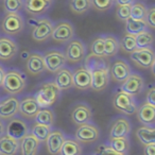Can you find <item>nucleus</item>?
<instances>
[{
  "label": "nucleus",
  "instance_id": "1",
  "mask_svg": "<svg viewBox=\"0 0 155 155\" xmlns=\"http://www.w3.org/2000/svg\"><path fill=\"white\" fill-rule=\"evenodd\" d=\"M85 68L91 74V88L96 91H102L110 82V67L104 58L89 54L85 60Z\"/></svg>",
  "mask_w": 155,
  "mask_h": 155
},
{
  "label": "nucleus",
  "instance_id": "2",
  "mask_svg": "<svg viewBox=\"0 0 155 155\" xmlns=\"http://www.w3.org/2000/svg\"><path fill=\"white\" fill-rule=\"evenodd\" d=\"M61 89L56 86L54 81L46 82L41 85L35 94V99L41 108H48L52 106L60 98Z\"/></svg>",
  "mask_w": 155,
  "mask_h": 155
},
{
  "label": "nucleus",
  "instance_id": "3",
  "mask_svg": "<svg viewBox=\"0 0 155 155\" xmlns=\"http://www.w3.org/2000/svg\"><path fill=\"white\" fill-rule=\"evenodd\" d=\"M27 81L25 75L16 69L7 71L3 78L2 88L10 95H17L26 88Z\"/></svg>",
  "mask_w": 155,
  "mask_h": 155
},
{
  "label": "nucleus",
  "instance_id": "4",
  "mask_svg": "<svg viewBox=\"0 0 155 155\" xmlns=\"http://www.w3.org/2000/svg\"><path fill=\"white\" fill-rule=\"evenodd\" d=\"M113 106L118 112L125 115H133L137 112V103L133 96L129 95L123 91H118L113 97Z\"/></svg>",
  "mask_w": 155,
  "mask_h": 155
},
{
  "label": "nucleus",
  "instance_id": "5",
  "mask_svg": "<svg viewBox=\"0 0 155 155\" xmlns=\"http://www.w3.org/2000/svg\"><path fill=\"white\" fill-rule=\"evenodd\" d=\"M25 28V20L19 13H7L1 22L2 32L7 35H17Z\"/></svg>",
  "mask_w": 155,
  "mask_h": 155
},
{
  "label": "nucleus",
  "instance_id": "6",
  "mask_svg": "<svg viewBox=\"0 0 155 155\" xmlns=\"http://www.w3.org/2000/svg\"><path fill=\"white\" fill-rule=\"evenodd\" d=\"M64 54L67 62L71 64H77L84 60L85 54H86V48L80 39H71L69 41L66 52Z\"/></svg>",
  "mask_w": 155,
  "mask_h": 155
},
{
  "label": "nucleus",
  "instance_id": "7",
  "mask_svg": "<svg viewBox=\"0 0 155 155\" xmlns=\"http://www.w3.org/2000/svg\"><path fill=\"white\" fill-rule=\"evenodd\" d=\"M43 56L46 70L50 71V72H56L61 68H63L67 62L65 54L61 50L52 49L46 52L45 55Z\"/></svg>",
  "mask_w": 155,
  "mask_h": 155
},
{
  "label": "nucleus",
  "instance_id": "8",
  "mask_svg": "<svg viewBox=\"0 0 155 155\" xmlns=\"http://www.w3.org/2000/svg\"><path fill=\"white\" fill-rule=\"evenodd\" d=\"M74 36V29L69 21L63 20L54 25L52 31L51 38L58 43H66L73 38Z\"/></svg>",
  "mask_w": 155,
  "mask_h": 155
},
{
  "label": "nucleus",
  "instance_id": "9",
  "mask_svg": "<svg viewBox=\"0 0 155 155\" xmlns=\"http://www.w3.org/2000/svg\"><path fill=\"white\" fill-rule=\"evenodd\" d=\"M131 61L141 68H151L155 63V54L152 48L136 49L131 53Z\"/></svg>",
  "mask_w": 155,
  "mask_h": 155
},
{
  "label": "nucleus",
  "instance_id": "10",
  "mask_svg": "<svg viewBox=\"0 0 155 155\" xmlns=\"http://www.w3.org/2000/svg\"><path fill=\"white\" fill-rule=\"evenodd\" d=\"M53 22L49 18H41L38 19L36 26L33 28L32 38L36 41H46L51 37L53 31Z\"/></svg>",
  "mask_w": 155,
  "mask_h": 155
},
{
  "label": "nucleus",
  "instance_id": "11",
  "mask_svg": "<svg viewBox=\"0 0 155 155\" xmlns=\"http://www.w3.org/2000/svg\"><path fill=\"white\" fill-rule=\"evenodd\" d=\"M144 81L141 75L138 73H131L127 78V80L121 83V91L127 93L131 96H136L143 91Z\"/></svg>",
  "mask_w": 155,
  "mask_h": 155
},
{
  "label": "nucleus",
  "instance_id": "12",
  "mask_svg": "<svg viewBox=\"0 0 155 155\" xmlns=\"http://www.w3.org/2000/svg\"><path fill=\"white\" fill-rule=\"evenodd\" d=\"M131 73V67L123 60H116L110 68V78L117 83H123Z\"/></svg>",
  "mask_w": 155,
  "mask_h": 155
},
{
  "label": "nucleus",
  "instance_id": "13",
  "mask_svg": "<svg viewBox=\"0 0 155 155\" xmlns=\"http://www.w3.org/2000/svg\"><path fill=\"white\" fill-rule=\"evenodd\" d=\"M52 1L48 0H24V9L33 17L41 16L49 10Z\"/></svg>",
  "mask_w": 155,
  "mask_h": 155
},
{
  "label": "nucleus",
  "instance_id": "14",
  "mask_svg": "<svg viewBox=\"0 0 155 155\" xmlns=\"http://www.w3.org/2000/svg\"><path fill=\"white\" fill-rule=\"evenodd\" d=\"M73 86L81 91L91 88V74L84 66L77 68L72 72Z\"/></svg>",
  "mask_w": 155,
  "mask_h": 155
},
{
  "label": "nucleus",
  "instance_id": "15",
  "mask_svg": "<svg viewBox=\"0 0 155 155\" xmlns=\"http://www.w3.org/2000/svg\"><path fill=\"white\" fill-rule=\"evenodd\" d=\"M99 136V129L91 123L81 124L75 132V137L81 142H94L98 140Z\"/></svg>",
  "mask_w": 155,
  "mask_h": 155
},
{
  "label": "nucleus",
  "instance_id": "16",
  "mask_svg": "<svg viewBox=\"0 0 155 155\" xmlns=\"http://www.w3.org/2000/svg\"><path fill=\"white\" fill-rule=\"evenodd\" d=\"M29 134V129L27 123L24 120L19 118H14L8 124V127L5 130V135L14 138V139L19 141L22 137Z\"/></svg>",
  "mask_w": 155,
  "mask_h": 155
},
{
  "label": "nucleus",
  "instance_id": "17",
  "mask_svg": "<svg viewBox=\"0 0 155 155\" xmlns=\"http://www.w3.org/2000/svg\"><path fill=\"white\" fill-rule=\"evenodd\" d=\"M131 134V123L124 117H119L113 121L110 138H127Z\"/></svg>",
  "mask_w": 155,
  "mask_h": 155
},
{
  "label": "nucleus",
  "instance_id": "18",
  "mask_svg": "<svg viewBox=\"0 0 155 155\" xmlns=\"http://www.w3.org/2000/svg\"><path fill=\"white\" fill-rule=\"evenodd\" d=\"M18 53V46L9 36L0 37V60L9 61Z\"/></svg>",
  "mask_w": 155,
  "mask_h": 155
},
{
  "label": "nucleus",
  "instance_id": "19",
  "mask_svg": "<svg viewBox=\"0 0 155 155\" xmlns=\"http://www.w3.org/2000/svg\"><path fill=\"white\" fill-rule=\"evenodd\" d=\"M19 100L16 97H8L0 102V119H11L18 113Z\"/></svg>",
  "mask_w": 155,
  "mask_h": 155
},
{
  "label": "nucleus",
  "instance_id": "20",
  "mask_svg": "<svg viewBox=\"0 0 155 155\" xmlns=\"http://www.w3.org/2000/svg\"><path fill=\"white\" fill-rule=\"evenodd\" d=\"M39 110H41V107H39L35 97H33V96H29V97L24 98L21 101H19L18 113L26 118H34Z\"/></svg>",
  "mask_w": 155,
  "mask_h": 155
},
{
  "label": "nucleus",
  "instance_id": "21",
  "mask_svg": "<svg viewBox=\"0 0 155 155\" xmlns=\"http://www.w3.org/2000/svg\"><path fill=\"white\" fill-rule=\"evenodd\" d=\"M26 67L30 74L37 75L43 73L46 70L44 56L41 53H37V52H33V53L29 54L28 58H27Z\"/></svg>",
  "mask_w": 155,
  "mask_h": 155
},
{
  "label": "nucleus",
  "instance_id": "22",
  "mask_svg": "<svg viewBox=\"0 0 155 155\" xmlns=\"http://www.w3.org/2000/svg\"><path fill=\"white\" fill-rule=\"evenodd\" d=\"M91 110L87 104L80 103L73 108L71 113V119L75 124H85L91 120Z\"/></svg>",
  "mask_w": 155,
  "mask_h": 155
},
{
  "label": "nucleus",
  "instance_id": "23",
  "mask_svg": "<svg viewBox=\"0 0 155 155\" xmlns=\"http://www.w3.org/2000/svg\"><path fill=\"white\" fill-rule=\"evenodd\" d=\"M65 139L66 138L61 131H51V133L49 134L48 138L46 139L48 152L51 155H58Z\"/></svg>",
  "mask_w": 155,
  "mask_h": 155
},
{
  "label": "nucleus",
  "instance_id": "24",
  "mask_svg": "<svg viewBox=\"0 0 155 155\" xmlns=\"http://www.w3.org/2000/svg\"><path fill=\"white\" fill-rule=\"evenodd\" d=\"M137 119L144 125L153 127L155 119V106L149 103H143L137 108Z\"/></svg>",
  "mask_w": 155,
  "mask_h": 155
},
{
  "label": "nucleus",
  "instance_id": "25",
  "mask_svg": "<svg viewBox=\"0 0 155 155\" xmlns=\"http://www.w3.org/2000/svg\"><path fill=\"white\" fill-rule=\"evenodd\" d=\"M39 141L32 135L27 134L25 137L20 139L19 149L21 155H36L38 151Z\"/></svg>",
  "mask_w": 155,
  "mask_h": 155
},
{
  "label": "nucleus",
  "instance_id": "26",
  "mask_svg": "<svg viewBox=\"0 0 155 155\" xmlns=\"http://www.w3.org/2000/svg\"><path fill=\"white\" fill-rule=\"evenodd\" d=\"M54 83L61 91H66L71 87H73V80H72V72L68 68H61L56 71Z\"/></svg>",
  "mask_w": 155,
  "mask_h": 155
},
{
  "label": "nucleus",
  "instance_id": "27",
  "mask_svg": "<svg viewBox=\"0 0 155 155\" xmlns=\"http://www.w3.org/2000/svg\"><path fill=\"white\" fill-rule=\"evenodd\" d=\"M19 151V141L8 135L0 136V155H16Z\"/></svg>",
  "mask_w": 155,
  "mask_h": 155
},
{
  "label": "nucleus",
  "instance_id": "28",
  "mask_svg": "<svg viewBox=\"0 0 155 155\" xmlns=\"http://www.w3.org/2000/svg\"><path fill=\"white\" fill-rule=\"evenodd\" d=\"M155 130L154 127H148L144 125L136 131V136H137L138 140L141 142L142 144L147 146V144L155 143Z\"/></svg>",
  "mask_w": 155,
  "mask_h": 155
},
{
  "label": "nucleus",
  "instance_id": "29",
  "mask_svg": "<svg viewBox=\"0 0 155 155\" xmlns=\"http://www.w3.org/2000/svg\"><path fill=\"white\" fill-rule=\"evenodd\" d=\"M119 41L114 35L104 36V56L112 58L115 56L119 51Z\"/></svg>",
  "mask_w": 155,
  "mask_h": 155
},
{
  "label": "nucleus",
  "instance_id": "30",
  "mask_svg": "<svg viewBox=\"0 0 155 155\" xmlns=\"http://www.w3.org/2000/svg\"><path fill=\"white\" fill-rule=\"evenodd\" d=\"M82 152V147L79 141L74 139H65L61 148V155H80Z\"/></svg>",
  "mask_w": 155,
  "mask_h": 155
},
{
  "label": "nucleus",
  "instance_id": "31",
  "mask_svg": "<svg viewBox=\"0 0 155 155\" xmlns=\"http://www.w3.org/2000/svg\"><path fill=\"white\" fill-rule=\"evenodd\" d=\"M147 25L143 20H135L129 18V19L125 21V32L129 33L132 35H137L139 33L143 32L147 30Z\"/></svg>",
  "mask_w": 155,
  "mask_h": 155
},
{
  "label": "nucleus",
  "instance_id": "32",
  "mask_svg": "<svg viewBox=\"0 0 155 155\" xmlns=\"http://www.w3.org/2000/svg\"><path fill=\"white\" fill-rule=\"evenodd\" d=\"M34 118L36 123L51 127V125L54 123V113L49 108H41Z\"/></svg>",
  "mask_w": 155,
  "mask_h": 155
},
{
  "label": "nucleus",
  "instance_id": "33",
  "mask_svg": "<svg viewBox=\"0 0 155 155\" xmlns=\"http://www.w3.org/2000/svg\"><path fill=\"white\" fill-rule=\"evenodd\" d=\"M69 8L72 13L77 15H82L91 8V0H69Z\"/></svg>",
  "mask_w": 155,
  "mask_h": 155
},
{
  "label": "nucleus",
  "instance_id": "34",
  "mask_svg": "<svg viewBox=\"0 0 155 155\" xmlns=\"http://www.w3.org/2000/svg\"><path fill=\"white\" fill-rule=\"evenodd\" d=\"M119 48L123 50L127 53L131 54L132 52H134L137 49V46H136V39L135 35L129 34V33H125L121 39L119 41Z\"/></svg>",
  "mask_w": 155,
  "mask_h": 155
},
{
  "label": "nucleus",
  "instance_id": "35",
  "mask_svg": "<svg viewBox=\"0 0 155 155\" xmlns=\"http://www.w3.org/2000/svg\"><path fill=\"white\" fill-rule=\"evenodd\" d=\"M110 144L115 151L121 153L123 155H127L130 151V141L127 138H110Z\"/></svg>",
  "mask_w": 155,
  "mask_h": 155
},
{
  "label": "nucleus",
  "instance_id": "36",
  "mask_svg": "<svg viewBox=\"0 0 155 155\" xmlns=\"http://www.w3.org/2000/svg\"><path fill=\"white\" fill-rule=\"evenodd\" d=\"M147 9L148 8H147V5L143 2L134 1L131 5V15H130V18L135 20H143L144 21Z\"/></svg>",
  "mask_w": 155,
  "mask_h": 155
},
{
  "label": "nucleus",
  "instance_id": "37",
  "mask_svg": "<svg viewBox=\"0 0 155 155\" xmlns=\"http://www.w3.org/2000/svg\"><path fill=\"white\" fill-rule=\"evenodd\" d=\"M136 39V46L137 49H142V48H151L153 45V41L154 37L151 32H149L148 30L143 31V32L139 33L135 36Z\"/></svg>",
  "mask_w": 155,
  "mask_h": 155
},
{
  "label": "nucleus",
  "instance_id": "38",
  "mask_svg": "<svg viewBox=\"0 0 155 155\" xmlns=\"http://www.w3.org/2000/svg\"><path fill=\"white\" fill-rule=\"evenodd\" d=\"M51 133V127H47V125L39 124V123H35L33 125L32 130H31V134L38 140L41 141H46V139L48 138L49 134Z\"/></svg>",
  "mask_w": 155,
  "mask_h": 155
},
{
  "label": "nucleus",
  "instance_id": "39",
  "mask_svg": "<svg viewBox=\"0 0 155 155\" xmlns=\"http://www.w3.org/2000/svg\"><path fill=\"white\" fill-rule=\"evenodd\" d=\"M91 51L93 55L105 58L104 56V36H97L93 39L91 44Z\"/></svg>",
  "mask_w": 155,
  "mask_h": 155
},
{
  "label": "nucleus",
  "instance_id": "40",
  "mask_svg": "<svg viewBox=\"0 0 155 155\" xmlns=\"http://www.w3.org/2000/svg\"><path fill=\"white\" fill-rule=\"evenodd\" d=\"M5 13H19L24 9V0H3Z\"/></svg>",
  "mask_w": 155,
  "mask_h": 155
},
{
  "label": "nucleus",
  "instance_id": "41",
  "mask_svg": "<svg viewBox=\"0 0 155 155\" xmlns=\"http://www.w3.org/2000/svg\"><path fill=\"white\" fill-rule=\"evenodd\" d=\"M91 7L99 12H105L112 9L115 5L114 0H91Z\"/></svg>",
  "mask_w": 155,
  "mask_h": 155
},
{
  "label": "nucleus",
  "instance_id": "42",
  "mask_svg": "<svg viewBox=\"0 0 155 155\" xmlns=\"http://www.w3.org/2000/svg\"><path fill=\"white\" fill-rule=\"evenodd\" d=\"M131 15V5H118L116 7V16L121 21H127Z\"/></svg>",
  "mask_w": 155,
  "mask_h": 155
},
{
  "label": "nucleus",
  "instance_id": "43",
  "mask_svg": "<svg viewBox=\"0 0 155 155\" xmlns=\"http://www.w3.org/2000/svg\"><path fill=\"white\" fill-rule=\"evenodd\" d=\"M95 153H96V155H123V154H121V153L115 151L114 149L110 146H108V144H100V146H98Z\"/></svg>",
  "mask_w": 155,
  "mask_h": 155
},
{
  "label": "nucleus",
  "instance_id": "44",
  "mask_svg": "<svg viewBox=\"0 0 155 155\" xmlns=\"http://www.w3.org/2000/svg\"><path fill=\"white\" fill-rule=\"evenodd\" d=\"M144 22L147 27L151 29H155V8L150 7L147 9V13L144 16Z\"/></svg>",
  "mask_w": 155,
  "mask_h": 155
},
{
  "label": "nucleus",
  "instance_id": "45",
  "mask_svg": "<svg viewBox=\"0 0 155 155\" xmlns=\"http://www.w3.org/2000/svg\"><path fill=\"white\" fill-rule=\"evenodd\" d=\"M147 103L155 106V87L152 86L147 93Z\"/></svg>",
  "mask_w": 155,
  "mask_h": 155
},
{
  "label": "nucleus",
  "instance_id": "46",
  "mask_svg": "<svg viewBox=\"0 0 155 155\" xmlns=\"http://www.w3.org/2000/svg\"><path fill=\"white\" fill-rule=\"evenodd\" d=\"M143 153H144V155H155V143L144 146Z\"/></svg>",
  "mask_w": 155,
  "mask_h": 155
},
{
  "label": "nucleus",
  "instance_id": "47",
  "mask_svg": "<svg viewBox=\"0 0 155 155\" xmlns=\"http://www.w3.org/2000/svg\"><path fill=\"white\" fill-rule=\"evenodd\" d=\"M135 0H114V2L118 5H132Z\"/></svg>",
  "mask_w": 155,
  "mask_h": 155
},
{
  "label": "nucleus",
  "instance_id": "48",
  "mask_svg": "<svg viewBox=\"0 0 155 155\" xmlns=\"http://www.w3.org/2000/svg\"><path fill=\"white\" fill-rule=\"evenodd\" d=\"M37 22H38V19H37L36 17H33V16H32V17H30V18L28 19V25H29L30 27H32V28H34V27L36 26Z\"/></svg>",
  "mask_w": 155,
  "mask_h": 155
},
{
  "label": "nucleus",
  "instance_id": "49",
  "mask_svg": "<svg viewBox=\"0 0 155 155\" xmlns=\"http://www.w3.org/2000/svg\"><path fill=\"white\" fill-rule=\"evenodd\" d=\"M5 74V70L1 65H0V87L2 86V82H3V78Z\"/></svg>",
  "mask_w": 155,
  "mask_h": 155
},
{
  "label": "nucleus",
  "instance_id": "50",
  "mask_svg": "<svg viewBox=\"0 0 155 155\" xmlns=\"http://www.w3.org/2000/svg\"><path fill=\"white\" fill-rule=\"evenodd\" d=\"M5 124H3L2 120L0 119V136H2L5 135Z\"/></svg>",
  "mask_w": 155,
  "mask_h": 155
},
{
  "label": "nucleus",
  "instance_id": "51",
  "mask_svg": "<svg viewBox=\"0 0 155 155\" xmlns=\"http://www.w3.org/2000/svg\"><path fill=\"white\" fill-rule=\"evenodd\" d=\"M29 52L27 51V50H25V51H22L21 52V58L22 60H27V58H28V56H29Z\"/></svg>",
  "mask_w": 155,
  "mask_h": 155
},
{
  "label": "nucleus",
  "instance_id": "52",
  "mask_svg": "<svg viewBox=\"0 0 155 155\" xmlns=\"http://www.w3.org/2000/svg\"><path fill=\"white\" fill-rule=\"evenodd\" d=\"M48 1H53V0H48Z\"/></svg>",
  "mask_w": 155,
  "mask_h": 155
}]
</instances>
